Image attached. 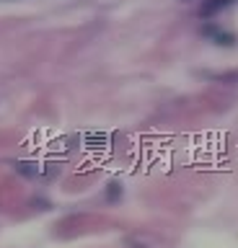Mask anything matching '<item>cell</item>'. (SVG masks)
Listing matches in <instances>:
<instances>
[{"label": "cell", "instance_id": "cell-1", "mask_svg": "<svg viewBox=\"0 0 238 248\" xmlns=\"http://www.w3.org/2000/svg\"><path fill=\"white\" fill-rule=\"evenodd\" d=\"M230 3H233V0H207V3L202 5V11H199V13H202L205 18H207V16H215L218 11H222V8H228Z\"/></svg>", "mask_w": 238, "mask_h": 248}, {"label": "cell", "instance_id": "cell-2", "mask_svg": "<svg viewBox=\"0 0 238 248\" xmlns=\"http://www.w3.org/2000/svg\"><path fill=\"white\" fill-rule=\"evenodd\" d=\"M184 3H187V0H184Z\"/></svg>", "mask_w": 238, "mask_h": 248}]
</instances>
